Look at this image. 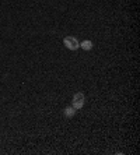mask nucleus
<instances>
[{
	"mask_svg": "<svg viewBox=\"0 0 140 155\" xmlns=\"http://www.w3.org/2000/svg\"><path fill=\"white\" fill-rule=\"evenodd\" d=\"M63 43H65V46L67 48L69 51H77L80 48V42L77 41V38H76V36H72V35L65 36Z\"/></svg>",
	"mask_w": 140,
	"mask_h": 155,
	"instance_id": "obj_1",
	"label": "nucleus"
},
{
	"mask_svg": "<svg viewBox=\"0 0 140 155\" xmlns=\"http://www.w3.org/2000/svg\"><path fill=\"white\" fill-rule=\"evenodd\" d=\"M86 104V95L83 94V92H76L73 95V101H72V106L77 110V109H81Z\"/></svg>",
	"mask_w": 140,
	"mask_h": 155,
	"instance_id": "obj_2",
	"label": "nucleus"
},
{
	"mask_svg": "<svg viewBox=\"0 0 140 155\" xmlns=\"http://www.w3.org/2000/svg\"><path fill=\"white\" fill-rule=\"evenodd\" d=\"M65 116L66 117H73V116L76 115V109L73 108V106H67V108H65Z\"/></svg>",
	"mask_w": 140,
	"mask_h": 155,
	"instance_id": "obj_4",
	"label": "nucleus"
},
{
	"mask_svg": "<svg viewBox=\"0 0 140 155\" xmlns=\"http://www.w3.org/2000/svg\"><path fill=\"white\" fill-rule=\"evenodd\" d=\"M93 42L91 41H83V42H80V48L81 49H84V51H91L93 49Z\"/></svg>",
	"mask_w": 140,
	"mask_h": 155,
	"instance_id": "obj_3",
	"label": "nucleus"
}]
</instances>
